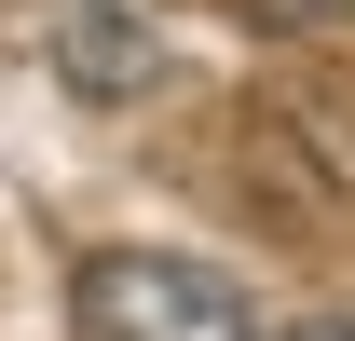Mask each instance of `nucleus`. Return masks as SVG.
Instances as JSON below:
<instances>
[{
  "instance_id": "obj_1",
  "label": "nucleus",
  "mask_w": 355,
  "mask_h": 341,
  "mask_svg": "<svg viewBox=\"0 0 355 341\" xmlns=\"http://www.w3.org/2000/svg\"><path fill=\"white\" fill-rule=\"evenodd\" d=\"M232 177L273 232H342L355 218V69H287L232 110Z\"/></svg>"
},
{
  "instance_id": "obj_2",
  "label": "nucleus",
  "mask_w": 355,
  "mask_h": 341,
  "mask_svg": "<svg viewBox=\"0 0 355 341\" xmlns=\"http://www.w3.org/2000/svg\"><path fill=\"white\" fill-rule=\"evenodd\" d=\"M69 341H260V287L178 246H96L69 273Z\"/></svg>"
},
{
  "instance_id": "obj_3",
  "label": "nucleus",
  "mask_w": 355,
  "mask_h": 341,
  "mask_svg": "<svg viewBox=\"0 0 355 341\" xmlns=\"http://www.w3.org/2000/svg\"><path fill=\"white\" fill-rule=\"evenodd\" d=\"M55 82H69V96H96V110H123V96H150V82H164V42L137 28L123 0H55Z\"/></svg>"
},
{
  "instance_id": "obj_4",
  "label": "nucleus",
  "mask_w": 355,
  "mask_h": 341,
  "mask_svg": "<svg viewBox=\"0 0 355 341\" xmlns=\"http://www.w3.org/2000/svg\"><path fill=\"white\" fill-rule=\"evenodd\" d=\"M287 341H355V328H287Z\"/></svg>"
}]
</instances>
